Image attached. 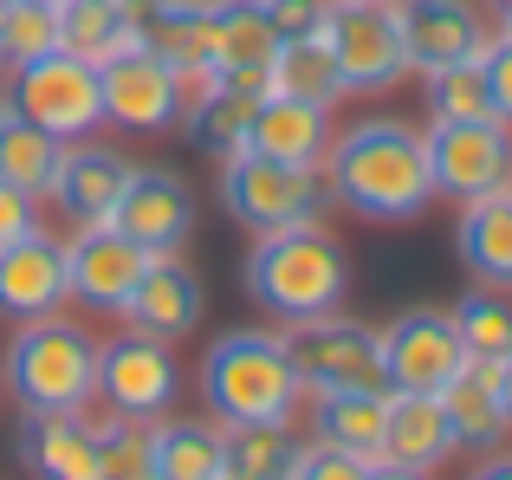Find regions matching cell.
Listing matches in <instances>:
<instances>
[{
  "mask_svg": "<svg viewBox=\"0 0 512 480\" xmlns=\"http://www.w3.org/2000/svg\"><path fill=\"white\" fill-rule=\"evenodd\" d=\"M0 390L20 416H91L98 403V338L78 318H26L0 357Z\"/></svg>",
  "mask_w": 512,
  "mask_h": 480,
  "instance_id": "3957f363",
  "label": "cell"
},
{
  "mask_svg": "<svg viewBox=\"0 0 512 480\" xmlns=\"http://www.w3.org/2000/svg\"><path fill=\"white\" fill-rule=\"evenodd\" d=\"M325 143H331V111H318V104H305V98H279V91H266V98L253 104L247 150L273 156V163L318 169L325 163Z\"/></svg>",
  "mask_w": 512,
  "mask_h": 480,
  "instance_id": "7402d4cb",
  "label": "cell"
},
{
  "mask_svg": "<svg viewBox=\"0 0 512 480\" xmlns=\"http://www.w3.org/2000/svg\"><path fill=\"white\" fill-rule=\"evenodd\" d=\"M111 7H137V0H111Z\"/></svg>",
  "mask_w": 512,
  "mask_h": 480,
  "instance_id": "7dc6e473",
  "label": "cell"
},
{
  "mask_svg": "<svg viewBox=\"0 0 512 480\" xmlns=\"http://www.w3.org/2000/svg\"><path fill=\"white\" fill-rule=\"evenodd\" d=\"M363 480H428V474H415V468H396V461H370V474Z\"/></svg>",
  "mask_w": 512,
  "mask_h": 480,
  "instance_id": "b9f144b4",
  "label": "cell"
},
{
  "mask_svg": "<svg viewBox=\"0 0 512 480\" xmlns=\"http://www.w3.org/2000/svg\"><path fill=\"white\" fill-rule=\"evenodd\" d=\"M253 7L266 13V26H273L279 39H305L325 20V0H253Z\"/></svg>",
  "mask_w": 512,
  "mask_h": 480,
  "instance_id": "74e56055",
  "label": "cell"
},
{
  "mask_svg": "<svg viewBox=\"0 0 512 480\" xmlns=\"http://www.w3.org/2000/svg\"><path fill=\"white\" fill-rule=\"evenodd\" d=\"M299 422H221V480H292Z\"/></svg>",
  "mask_w": 512,
  "mask_h": 480,
  "instance_id": "4316f807",
  "label": "cell"
},
{
  "mask_svg": "<svg viewBox=\"0 0 512 480\" xmlns=\"http://www.w3.org/2000/svg\"><path fill=\"white\" fill-rule=\"evenodd\" d=\"M461 455L448 429V409L441 396H389V422H383V461L415 474H441L448 461Z\"/></svg>",
  "mask_w": 512,
  "mask_h": 480,
  "instance_id": "603a6c76",
  "label": "cell"
},
{
  "mask_svg": "<svg viewBox=\"0 0 512 480\" xmlns=\"http://www.w3.org/2000/svg\"><path fill=\"white\" fill-rule=\"evenodd\" d=\"M65 305V240L33 228L0 247V318H52Z\"/></svg>",
  "mask_w": 512,
  "mask_h": 480,
  "instance_id": "2e32d148",
  "label": "cell"
},
{
  "mask_svg": "<svg viewBox=\"0 0 512 480\" xmlns=\"http://www.w3.org/2000/svg\"><path fill=\"white\" fill-rule=\"evenodd\" d=\"M467 480H512V455H500V448H493V455H480V468L467 474Z\"/></svg>",
  "mask_w": 512,
  "mask_h": 480,
  "instance_id": "60d3db41",
  "label": "cell"
},
{
  "mask_svg": "<svg viewBox=\"0 0 512 480\" xmlns=\"http://www.w3.org/2000/svg\"><path fill=\"white\" fill-rule=\"evenodd\" d=\"M286 351H292L305 396L383 390V351H376V331L363 318L325 312V318H305V325H286Z\"/></svg>",
  "mask_w": 512,
  "mask_h": 480,
  "instance_id": "30bf717a",
  "label": "cell"
},
{
  "mask_svg": "<svg viewBox=\"0 0 512 480\" xmlns=\"http://www.w3.org/2000/svg\"><path fill=\"white\" fill-rule=\"evenodd\" d=\"M318 39L338 59L344 98H383V91H396L409 78V52H402L389 0H325Z\"/></svg>",
  "mask_w": 512,
  "mask_h": 480,
  "instance_id": "5b68a950",
  "label": "cell"
},
{
  "mask_svg": "<svg viewBox=\"0 0 512 480\" xmlns=\"http://www.w3.org/2000/svg\"><path fill=\"white\" fill-rule=\"evenodd\" d=\"M143 266H150V253L130 234H117L111 221H78L65 234V305L98 312V318H124Z\"/></svg>",
  "mask_w": 512,
  "mask_h": 480,
  "instance_id": "7c38bea8",
  "label": "cell"
},
{
  "mask_svg": "<svg viewBox=\"0 0 512 480\" xmlns=\"http://www.w3.org/2000/svg\"><path fill=\"white\" fill-rule=\"evenodd\" d=\"M422 150L435 195L454 208L512 189V124H500V117H428Z\"/></svg>",
  "mask_w": 512,
  "mask_h": 480,
  "instance_id": "52a82bcc",
  "label": "cell"
},
{
  "mask_svg": "<svg viewBox=\"0 0 512 480\" xmlns=\"http://www.w3.org/2000/svg\"><path fill=\"white\" fill-rule=\"evenodd\" d=\"M480 65H487V91H493V117L512 124V39L493 33L487 46H480Z\"/></svg>",
  "mask_w": 512,
  "mask_h": 480,
  "instance_id": "f35d334b",
  "label": "cell"
},
{
  "mask_svg": "<svg viewBox=\"0 0 512 480\" xmlns=\"http://www.w3.org/2000/svg\"><path fill=\"white\" fill-rule=\"evenodd\" d=\"M493 13H500V39H512V0H493Z\"/></svg>",
  "mask_w": 512,
  "mask_h": 480,
  "instance_id": "ee69618b",
  "label": "cell"
},
{
  "mask_svg": "<svg viewBox=\"0 0 512 480\" xmlns=\"http://www.w3.org/2000/svg\"><path fill=\"white\" fill-rule=\"evenodd\" d=\"M182 396V364L163 338L150 331H117V338L98 344V403L111 416H137V422H156L175 409Z\"/></svg>",
  "mask_w": 512,
  "mask_h": 480,
  "instance_id": "8fae6325",
  "label": "cell"
},
{
  "mask_svg": "<svg viewBox=\"0 0 512 480\" xmlns=\"http://www.w3.org/2000/svg\"><path fill=\"white\" fill-rule=\"evenodd\" d=\"M376 351H383V390L389 396H441L454 383V370L467 364L461 331L441 305H409L376 331Z\"/></svg>",
  "mask_w": 512,
  "mask_h": 480,
  "instance_id": "9c48e42d",
  "label": "cell"
},
{
  "mask_svg": "<svg viewBox=\"0 0 512 480\" xmlns=\"http://www.w3.org/2000/svg\"><path fill=\"white\" fill-rule=\"evenodd\" d=\"M363 474H370V461L344 455V448H331V442H305L299 468H292V480H363Z\"/></svg>",
  "mask_w": 512,
  "mask_h": 480,
  "instance_id": "8d00e7d4",
  "label": "cell"
},
{
  "mask_svg": "<svg viewBox=\"0 0 512 480\" xmlns=\"http://www.w3.org/2000/svg\"><path fill=\"white\" fill-rule=\"evenodd\" d=\"M396 7V33L409 52V72H441L454 59H474L487 46V20L474 0H389Z\"/></svg>",
  "mask_w": 512,
  "mask_h": 480,
  "instance_id": "9a60e30c",
  "label": "cell"
},
{
  "mask_svg": "<svg viewBox=\"0 0 512 480\" xmlns=\"http://www.w3.org/2000/svg\"><path fill=\"white\" fill-rule=\"evenodd\" d=\"M260 98H266V91H247V85H221V78H208V91H201V98L182 111V137L195 143L201 156L227 163V156L247 150V124H253V104H260Z\"/></svg>",
  "mask_w": 512,
  "mask_h": 480,
  "instance_id": "83f0119b",
  "label": "cell"
},
{
  "mask_svg": "<svg viewBox=\"0 0 512 480\" xmlns=\"http://www.w3.org/2000/svg\"><path fill=\"white\" fill-rule=\"evenodd\" d=\"M59 156H65V143L46 137L39 124H26L20 111L0 117V182L26 189L33 202H46V195H52V176H59Z\"/></svg>",
  "mask_w": 512,
  "mask_h": 480,
  "instance_id": "1f68e13d",
  "label": "cell"
},
{
  "mask_svg": "<svg viewBox=\"0 0 512 480\" xmlns=\"http://www.w3.org/2000/svg\"><path fill=\"white\" fill-rule=\"evenodd\" d=\"M201 409L214 422H299L305 383L292 370L286 331H221L201 357Z\"/></svg>",
  "mask_w": 512,
  "mask_h": 480,
  "instance_id": "277c9868",
  "label": "cell"
},
{
  "mask_svg": "<svg viewBox=\"0 0 512 480\" xmlns=\"http://www.w3.org/2000/svg\"><path fill=\"white\" fill-rule=\"evenodd\" d=\"M214 7L221 0H137V39L175 72H214Z\"/></svg>",
  "mask_w": 512,
  "mask_h": 480,
  "instance_id": "d6986e66",
  "label": "cell"
},
{
  "mask_svg": "<svg viewBox=\"0 0 512 480\" xmlns=\"http://www.w3.org/2000/svg\"><path fill=\"white\" fill-rule=\"evenodd\" d=\"M454 253L474 273V286L512 292V189H493L480 202L461 208V228H454Z\"/></svg>",
  "mask_w": 512,
  "mask_h": 480,
  "instance_id": "d4e9b609",
  "label": "cell"
},
{
  "mask_svg": "<svg viewBox=\"0 0 512 480\" xmlns=\"http://www.w3.org/2000/svg\"><path fill=\"white\" fill-rule=\"evenodd\" d=\"M240 286L253 305L279 318V325H305V318L344 312L350 299V260L344 240L325 221H299L279 234H253L247 260H240Z\"/></svg>",
  "mask_w": 512,
  "mask_h": 480,
  "instance_id": "7a4b0ae2",
  "label": "cell"
},
{
  "mask_svg": "<svg viewBox=\"0 0 512 480\" xmlns=\"http://www.w3.org/2000/svg\"><path fill=\"white\" fill-rule=\"evenodd\" d=\"M33 228H39V202L26 189H13V182H0V247L20 240V234H33Z\"/></svg>",
  "mask_w": 512,
  "mask_h": 480,
  "instance_id": "ab89813d",
  "label": "cell"
},
{
  "mask_svg": "<svg viewBox=\"0 0 512 480\" xmlns=\"http://www.w3.org/2000/svg\"><path fill=\"white\" fill-rule=\"evenodd\" d=\"M111 228L130 234L150 260L156 253H182L188 234H195V189H188L175 169L137 163L130 182H124V195H117V208H111Z\"/></svg>",
  "mask_w": 512,
  "mask_h": 480,
  "instance_id": "5bb4252c",
  "label": "cell"
},
{
  "mask_svg": "<svg viewBox=\"0 0 512 480\" xmlns=\"http://www.w3.org/2000/svg\"><path fill=\"white\" fill-rule=\"evenodd\" d=\"M52 33H59V52H72V59H85V65H104V59H117V52L143 46L137 13L111 7V0H65V7L52 13Z\"/></svg>",
  "mask_w": 512,
  "mask_h": 480,
  "instance_id": "f1b7e54d",
  "label": "cell"
},
{
  "mask_svg": "<svg viewBox=\"0 0 512 480\" xmlns=\"http://www.w3.org/2000/svg\"><path fill=\"white\" fill-rule=\"evenodd\" d=\"M422 104H428V117H493V91H487L480 52L441 65V72H422Z\"/></svg>",
  "mask_w": 512,
  "mask_h": 480,
  "instance_id": "e575fe53",
  "label": "cell"
},
{
  "mask_svg": "<svg viewBox=\"0 0 512 480\" xmlns=\"http://www.w3.org/2000/svg\"><path fill=\"white\" fill-rule=\"evenodd\" d=\"M7 91H13V111H20L26 124H39L46 137H59V143H78L104 124L98 65L72 59V52H59V46L26 59V65H13Z\"/></svg>",
  "mask_w": 512,
  "mask_h": 480,
  "instance_id": "ba28073f",
  "label": "cell"
},
{
  "mask_svg": "<svg viewBox=\"0 0 512 480\" xmlns=\"http://www.w3.org/2000/svg\"><path fill=\"white\" fill-rule=\"evenodd\" d=\"M0 7H13V0H0Z\"/></svg>",
  "mask_w": 512,
  "mask_h": 480,
  "instance_id": "c3c4849f",
  "label": "cell"
},
{
  "mask_svg": "<svg viewBox=\"0 0 512 480\" xmlns=\"http://www.w3.org/2000/svg\"><path fill=\"white\" fill-rule=\"evenodd\" d=\"M454 331H461V351L480 357V364H500L512 351V292H493V286H474L448 305Z\"/></svg>",
  "mask_w": 512,
  "mask_h": 480,
  "instance_id": "d6a6232c",
  "label": "cell"
},
{
  "mask_svg": "<svg viewBox=\"0 0 512 480\" xmlns=\"http://www.w3.org/2000/svg\"><path fill=\"white\" fill-rule=\"evenodd\" d=\"M52 13H59V7H33V0H13V7H0V65H7V72L59 46V33H52Z\"/></svg>",
  "mask_w": 512,
  "mask_h": 480,
  "instance_id": "d590c367",
  "label": "cell"
},
{
  "mask_svg": "<svg viewBox=\"0 0 512 480\" xmlns=\"http://www.w3.org/2000/svg\"><path fill=\"white\" fill-rule=\"evenodd\" d=\"M312 403V442H331L344 455L383 461V422H389V390H331L305 396Z\"/></svg>",
  "mask_w": 512,
  "mask_h": 480,
  "instance_id": "484cf974",
  "label": "cell"
},
{
  "mask_svg": "<svg viewBox=\"0 0 512 480\" xmlns=\"http://www.w3.org/2000/svg\"><path fill=\"white\" fill-rule=\"evenodd\" d=\"M318 176H325V202L376 221V228L415 221L435 202L422 130H409L402 117H363L350 130H331Z\"/></svg>",
  "mask_w": 512,
  "mask_h": 480,
  "instance_id": "6da1fadb",
  "label": "cell"
},
{
  "mask_svg": "<svg viewBox=\"0 0 512 480\" xmlns=\"http://www.w3.org/2000/svg\"><path fill=\"white\" fill-rule=\"evenodd\" d=\"M91 435H98V480H156V422L104 409Z\"/></svg>",
  "mask_w": 512,
  "mask_h": 480,
  "instance_id": "836d02e7",
  "label": "cell"
},
{
  "mask_svg": "<svg viewBox=\"0 0 512 480\" xmlns=\"http://www.w3.org/2000/svg\"><path fill=\"white\" fill-rule=\"evenodd\" d=\"M98 91H104V124L137 130V137H163L182 124V72L169 59H156L150 46H130L117 59L98 65Z\"/></svg>",
  "mask_w": 512,
  "mask_h": 480,
  "instance_id": "4fadbf2b",
  "label": "cell"
},
{
  "mask_svg": "<svg viewBox=\"0 0 512 480\" xmlns=\"http://www.w3.org/2000/svg\"><path fill=\"white\" fill-rule=\"evenodd\" d=\"M266 91H279V98H305V104H318V111H338V104H344L338 59L325 52V39H318V33L286 39V46H279L273 72H266Z\"/></svg>",
  "mask_w": 512,
  "mask_h": 480,
  "instance_id": "f546056e",
  "label": "cell"
},
{
  "mask_svg": "<svg viewBox=\"0 0 512 480\" xmlns=\"http://www.w3.org/2000/svg\"><path fill=\"white\" fill-rule=\"evenodd\" d=\"M33 7H65V0H33Z\"/></svg>",
  "mask_w": 512,
  "mask_h": 480,
  "instance_id": "bcb514c9",
  "label": "cell"
},
{
  "mask_svg": "<svg viewBox=\"0 0 512 480\" xmlns=\"http://www.w3.org/2000/svg\"><path fill=\"white\" fill-rule=\"evenodd\" d=\"M493 377H500V396H506V416H512V351L493 364Z\"/></svg>",
  "mask_w": 512,
  "mask_h": 480,
  "instance_id": "7bdbcfd3",
  "label": "cell"
},
{
  "mask_svg": "<svg viewBox=\"0 0 512 480\" xmlns=\"http://www.w3.org/2000/svg\"><path fill=\"white\" fill-rule=\"evenodd\" d=\"M279 46H286V39L266 26V13L253 7V0H221V7H214V72L208 78L266 91V72H273Z\"/></svg>",
  "mask_w": 512,
  "mask_h": 480,
  "instance_id": "44dd1931",
  "label": "cell"
},
{
  "mask_svg": "<svg viewBox=\"0 0 512 480\" xmlns=\"http://www.w3.org/2000/svg\"><path fill=\"white\" fill-rule=\"evenodd\" d=\"M441 409H448L454 448H467V455H493V448L512 442L500 377H493V364H480V357H467V364L454 370V383L441 390Z\"/></svg>",
  "mask_w": 512,
  "mask_h": 480,
  "instance_id": "ffe728a7",
  "label": "cell"
},
{
  "mask_svg": "<svg viewBox=\"0 0 512 480\" xmlns=\"http://www.w3.org/2000/svg\"><path fill=\"white\" fill-rule=\"evenodd\" d=\"M13 448L33 480H98V435L85 416H20Z\"/></svg>",
  "mask_w": 512,
  "mask_h": 480,
  "instance_id": "cb8c5ba5",
  "label": "cell"
},
{
  "mask_svg": "<svg viewBox=\"0 0 512 480\" xmlns=\"http://www.w3.org/2000/svg\"><path fill=\"white\" fill-rule=\"evenodd\" d=\"M13 111V91H7V65H0V117Z\"/></svg>",
  "mask_w": 512,
  "mask_h": 480,
  "instance_id": "f6af8a7d",
  "label": "cell"
},
{
  "mask_svg": "<svg viewBox=\"0 0 512 480\" xmlns=\"http://www.w3.org/2000/svg\"><path fill=\"white\" fill-rule=\"evenodd\" d=\"M156 480H221V422L156 416Z\"/></svg>",
  "mask_w": 512,
  "mask_h": 480,
  "instance_id": "4dcf8cb0",
  "label": "cell"
},
{
  "mask_svg": "<svg viewBox=\"0 0 512 480\" xmlns=\"http://www.w3.org/2000/svg\"><path fill=\"white\" fill-rule=\"evenodd\" d=\"M130 169H137V163H130L124 150L78 137V143H65L59 176H52L46 202H59V215H72V228H78V221H111V208H117V195H124Z\"/></svg>",
  "mask_w": 512,
  "mask_h": 480,
  "instance_id": "ac0fdd59",
  "label": "cell"
},
{
  "mask_svg": "<svg viewBox=\"0 0 512 480\" xmlns=\"http://www.w3.org/2000/svg\"><path fill=\"white\" fill-rule=\"evenodd\" d=\"M201 312H208V286H201V273L182 260V253H156L150 266H143L137 292H130L124 318L137 331H150V338H188V331L201 325Z\"/></svg>",
  "mask_w": 512,
  "mask_h": 480,
  "instance_id": "e0dca14e",
  "label": "cell"
},
{
  "mask_svg": "<svg viewBox=\"0 0 512 480\" xmlns=\"http://www.w3.org/2000/svg\"><path fill=\"white\" fill-rule=\"evenodd\" d=\"M221 208L247 234H279L325 215V176L305 163H273L260 150H240L221 163Z\"/></svg>",
  "mask_w": 512,
  "mask_h": 480,
  "instance_id": "8992f818",
  "label": "cell"
}]
</instances>
